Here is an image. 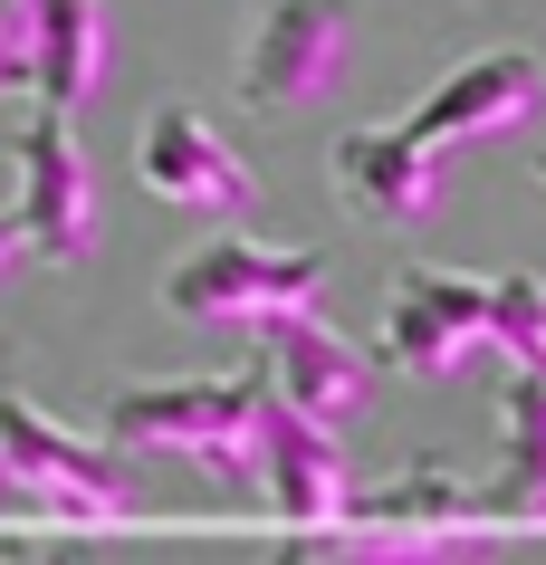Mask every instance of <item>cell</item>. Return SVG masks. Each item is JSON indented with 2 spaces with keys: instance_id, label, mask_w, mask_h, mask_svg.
<instances>
[{
  "instance_id": "e0dca14e",
  "label": "cell",
  "mask_w": 546,
  "mask_h": 565,
  "mask_svg": "<svg viewBox=\"0 0 546 565\" xmlns=\"http://www.w3.org/2000/svg\"><path fill=\"white\" fill-rule=\"evenodd\" d=\"M20 249H30V239H20V211H0V268L20 259Z\"/></svg>"
},
{
  "instance_id": "2e32d148",
  "label": "cell",
  "mask_w": 546,
  "mask_h": 565,
  "mask_svg": "<svg viewBox=\"0 0 546 565\" xmlns=\"http://www.w3.org/2000/svg\"><path fill=\"white\" fill-rule=\"evenodd\" d=\"M0 87H30V0H0Z\"/></svg>"
},
{
  "instance_id": "ac0fdd59",
  "label": "cell",
  "mask_w": 546,
  "mask_h": 565,
  "mask_svg": "<svg viewBox=\"0 0 546 565\" xmlns=\"http://www.w3.org/2000/svg\"><path fill=\"white\" fill-rule=\"evenodd\" d=\"M0 518H20V489H10V460H0Z\"/></svg>"
},
{
  "instance_id": "8992f818",
  "label": "cell",
  "mask_w": 546,
  "mask_h": 565,
  "mask_svg": "<svg viewBox=\"0 0 546 565\" xmlns=\"http://www.w3.org/2000/svg\"><path fill=\"white\" fill-rule=\"evenodd\" d=\"M384 364L394 374H422V384H451L470 355H489V278H460V268H403L384 288Z\"/></svg>"
},
{
  "instance_id": "3957f363",
  "label": "cell",
  "mask_w": 546,
  "mask_h": 565,
  "mask_svg": "<svg viewBox=\"0 0 546 565\" xmlns=\"http://www.w3.org/2000/svg\"><path fill=\"white\" fill-rule=\"evenodd\" d=\"M355 67V0H259L240 39V106L249 116H298L326 106Z\"/></svg>"
},
{
  "instance_id": "6da1fadb",
  "label": "cell",
  "mask_w": 546,
  "mask_h": 565,
  "mask_svg": "<svg viewBox=\"0 0 546 565\" xmlns=\"http://www.w3.org/2000/svg\"><path fill=\"white\" fill-rule=\"evenodd\" d=\"M0 460L20 489V518L39 527H125L135 518V479L106 441H77L67 422H49L30 393L0 384Z\"/></svg>"
},
{
  "instance_id": "277c9868",
  "label": "cell",
  "mask_w": 546,
  "mask_h": 565,
  "mask_svg": "<svg viewBox=\"0 0 546 565\" xmlns=\"http://www.w3.org/2000/svg\"><path fill=\"white\" fill-rule=\"evenodd\" d=\"M326 298V249H269V239L221 231L192 259L163 268V307L192 327H259L278 307H317Z\"/></svg>"
},
{
  "instance_id": "ffe728a7",
  "label": "cell",
  "mask_w": 546,
  "mask_h": 565,
  "mask_svg": "<svg viewBox=\"0 0 546 565\" xmlns=\"http://www.w3.org/2000/svg\"><path fill=\"white\" fill-rule=\"evenodd\" d=\"M30 10H39V0H30Z\"/></svg>"
},
{
  "instance_id": "9c48e42d",
  "label": "cell",
  "mask_w": 546,
  "mask_h": 565,
  "mask_svg": "<svg viewBox=\"0 0 546 565\" xmlns=\"http://www.w3.org/2000/svg\"><path fill=\"white\" fill-rule=\"evenodd\" d=\"M135 182H144L153 202H173V211H202V221H240V211H259V173H249L192 106L144 116V135H135Z\"/></svg>"
},
{
  "instance_id": "52a82bcc",
  "label": "cell",
  "mask_w": 546,
  "mask_h": 565,
  "mask_svg": "<svg viewBox=\"0 0 546 565\" xmlns=\"http://www.w3.org/2000/svg\"><path fill=\"white\" fill-rule=\"evenodd\" d=\"M259 364H269V393L288 403V413L326 422V431H345V422L374 413V355H364L355 335H335L317 307H278V317H259Z\"/></svg>"
},
{
  "instance_id": "7c38bea8",
  "label": "cell",
  "mask_w": 546,
  "mask_h": 565,
  "mask_svg": "<svg viewBox=\"0 0 546 565\" xmlns=\"http://www.w3.org/2000/svg\"><path fill=\"white\" fill-rule=\"evenodd\" d=\"M355 527L364 556H422V546H489V508L480 489H460L451 470H403L384 489H355Z\"/></svg>"
},
{
  "instance_id": "ba28073f",
  "label": "cell",
  "mask_w": 546,
  "mask_h": 565,
  "mask_svg": "<svg viewBox=\"0 0 546 565\" xmlns=\"http://www.w3.org/2000/svg\"><path fill=\"white\" fill-rule=\"evenodd\" d=\"M249 489L278 527H317L355 508V470H345V431L288 413L278 393H259V441H249Z\"/></svg>"
},
{
  "instance_id": "d6986e66",
  "label": "cell",
  "mask_w": 546,
  "mask_h": 565,
  "mask_svg": "<svg viewBox=\"0 0 546 565\" xmlns=\"http://www.w3.org/2000/svg\"><path fill=\"white\" fill-rule=\"evenodd\" d=\"M537 182H546V153H537Z\"/></svg>"
},
{
  "instance_id": "7a4b0ae2",
  "label": "cell",
  "mask_w": 546,
  "mask_h": 565,
  "mask_svg": "<svg viewBox=\"0 0 546 565\" xmlns=\"http://www.w3.org/2000/svg\"><path fill=\"white\" fill-rule=\"evenodd\" d=\"M259 374H221V384H125L106 403V431L153 460H192V470L249 489V441H259Z\"/></svg>"
},
{
  "instance_id": "8fae6325",
  "label": "cell",
  "mask_w": 546,
  "mask_h": 565,
  "mask_svg": "<svg viewBox=\"0 0 546 565\" xmlns=\"http://www.w3.org/2000/svg\"><path fill=\"white\" fill-rule=\"evenodd\" d=\"M546 106V67L527 58V49H489V58H460L441 87L413 106V135H431V145H489V135H517V125Z\"/></svg>"
},
{
  "instance_id": "5bb4252c",
  "label": "cell",
  "mask_w": 546,
  "mask_h": 565,
  "mask_svg": "<svg viewBox=\"0 0 546 565\" xmlns=\"http://www.w3.org/2000/svg\"><path fill=\"white\" fill-rule=\"evenodd\" d=\"M489 527H546V374L508 364V431H499V479L480 489Z\"/></svg>"
},
{
  "instance_id": "4fadbf2b",
  "label": "cell",
  "mask_w": 546,
  "mask_h": 565,
  "mask_svg": "<svg viewBox=\"0 0 546 565\" xmlns=\"http://www.w3.org/2000/svg\"><path fill=\"white\" fill-rule=\"evenodd\" d=\"M116 67V39H106V0H39L30 10V87L77 116Z\"/></svg>"
},
{
  "instance_id": "30bf717a",
  "label": "cell",
  "mask_w": 546,
  "mask_h": 565,
  "mask_svg": "<svg viewBox=\"0 0 546 565\" xmlns=\"http://www.w3.org/2000/svg\"><path fill=\"white\" fill-rule=\"evenodd\" d=\"M441 145L413 135V125H355V135H335V192L364 211V221H384V231H413L441 211Z\"/></svg>"
},
{
  "instance_id": "9a60e30c",
  "label": "cell",
  "mask_w": 546,
  "mask_h": 565,
  "mask_svg": "<svg viewBox=\"0 0 546 565\" xmlns=\"http://www.w3.org/2000/svg\"><path fill=\"white\" fill-rule=\"evenodd\" d=\"M489 355L546 374V278H527V268L489 278Z\"/></svg>"
},
{
  "instance_id": "5b68a950",
  "label": "cell",
  "mask_w": 546,
  "mask_h": 565,
  "mask_svg": "<svg viewBox=\"0 0 546 565\" xmlns=\"http://www.w3.org/2000/svg\"><path fill=\"white\" fill-rule=\"evenodd\" d=\"M20 239H30L49 268H77L106 231V202H96V163L77 153V125L58 106H39L20 125Z\"/></svg>"
}]
</instances>
